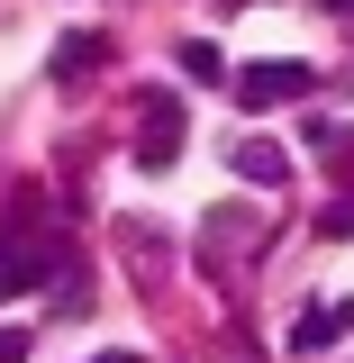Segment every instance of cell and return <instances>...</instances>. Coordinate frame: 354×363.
Here are the masks:
<instances>
[{"label":"cell","mask_w":354,"mask_h":363,"mask_svg":"<svg viewBox=\"0 0 354 363\" xmlns=\"http://www.w3.org/2000/svg\"><path fill=\"white\" fill-rule=\"evenodd\" d=\"M327 9H336V18H354V0H327Z\"/></svg>","instance_id":"10"},{"label":"cell","mask_w":354,"mask_h":363,"mask_svg":"<svg viewBox=\"0 0 354 363\" xmlns=\"http://www.w3.org/2000/svg\"><path fill=\"white\" fill-rule=\"evenodd\" d=\"M227 164H236V182H255V191H282V182H291V155H282V145H264V136H245Z\"/></svg>","instance_id":"4"},{"label":"cell","mask_w":354,"mask_h":363,"mask_svg":"<svg viewBox=\"0 0 354 363\" xmlns=\"http://www.w3.org/2000/svg\"><path fill=\"white\" fill-rule=\"evenodd\" d=\"M45 264H55V245H37V236H0V300H18V291H37Z\"/></svg>","instance_id":"2"},{"label":"cell","mask_w":354,"mask_h":363,"mask_svg":"<svg viewBox=\"0 0 354 363\" xmlns=\"http://www.w3.org/2000/svg\"><path fill=\"white\" fill-rule=\"evenodd\" d=\"M173 64H182V82H227V55H219L209 37H182V45H173Z\"/></svg>","instance_id":"5"},{"label":"cell","mask_w":354,"mask_h":363,"mask_svg":"<svg viewBox=\"0 0 354 363\" xmlns=\"http://www.w3.org/2000/svg\"><path fill=\"white\" fill-rule=\"evenodd\" d=\"M300 91H309V64H255V73H236V100H245V109L300 100Z\"/></svg>","instance_id":"3"},{"label":"cell","mask_w":354,"mask_h":363,"mask_svg":"<svg viewBox=\"0 0 354 363\" xmlns=\"http://www.w3.org/2000/svg\"><path fill=\"white\" fill-rule=\"evenodd\" d=\"M327 336H336V318H327V309H309V318H300V327H291V354H318Z\"/></svg>","instance_id":"7"},{"label":"cell","mask_w":354,"mask_h":363,"mask_svg":"<svg viewBox=\"0 0 354 363\" xmlns=\"http://www.w3.org/2000/svg\"><path fill=\"white\" fill-rule=\"evenodd\" d=\"M0 363H28V327H0Z\"/></svg>","instance_id":"8"},{"label":"cell","mask_w":354,"mask_h":363,"mask_svg":"<svg viewBox=\"0 0 354 363\" xmlns=\"http://www.w3.org/2000/svg\"><path fill=\"white\" fill-rule=\"evenodd\" d=\"M327 318H336V327H354V300H345V309H327Z\"/></svg>","instance_id":"9"},{"label":"cell","mask_w":354,"mask_h":363,"mask_svg":"<svg viewBox=\"0 0 354 363\" xmlns=\"http://www.w3.org/2000/svg\"><path fill=\"white\" fill-rule=\"evenodd\" d=\"M91 64H100V37H91V28H73V37H55V82H82Z\"/></svg>","instance_id":"6"},{"label":"cell","mask_w":354,"mask_h":363,"mask_svg":"<svg viewBox=\"0 0 354 363\" xmlns=\"http://www.w3.org/2000/svg\"><path fill=\"white\" fill-rule=\"evenodd\" d=\"M100 363H128V354H100Z\"/></svg>","instance_id":"11"},{"label":"cell","mask_w":354,"mask_h":363,"mask_svg":"<svg viewBox=\"0 0 354 363\" xmlns=\"http://www.w3.org/2000/svg\"><path fill=\"white\" fill-rule=\"evenodd\" d=\"M173 155H182V109L164 100V91H145V145H136V164H145V173H164Z\"/></svg>","instance_id":"1"}]
</instances>
